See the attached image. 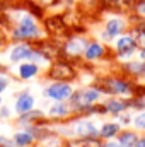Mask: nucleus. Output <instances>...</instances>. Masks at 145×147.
Masks as SVG:
<instances>
[{"instance_id": "nucleus-27", "label": "nucleus", "mask_w": 145, "mask_h": 147, "mask_svg": "<svg viewBox=\"0 0 145 147\" xmlns=\"http://www.w3.org/2000/svg\"><path fill=\"white\" fill-rule=\"evenodd\" d=\"M0 144H2V146H12V144H10L7 139H3V137H0Z\"/></svg>"}, {"instance_id": "nucleus-15", "label": "nucleus", "mask_w": 145, "mask_h": 147, "mask_svg": "<svg viewBox=\"0 0 145 147\" xmlns=\"http://www.w3.org/2000/svg\"><path fill=\"white\" fill-rule=\"evenodd\" d=\"M119 144L123 147H132L137 144V137H135V134H130V132H126V134H123V135H119Z\"/></svg>"}, {"instance_id": "nucleus-1", "label": "nucleus", "mask_w": 145, "mask_h": 147, "mask_svg": "<svg viewBox=\"0 0 145 147\" xmlns=\"http://www.w3.org/2000/svg\"><path fill=\"white\" fill-rule=\"evenodd\" d=\"M36 33H38V26H36V22H34V19L29 17V16H24L21 19V22H19L14 36L15 38H29V36H34Z\"/></svg>"}, {"instance_id": "nucleus-10", "label": "nucleus", "mask_w": 145, "mask_h": 147, "mask_svg": "<svg viewBox=\"0 0 145 147\" xmlns=\"http://www.w3.org/2000/svg\"><path fill=\"white\" fill-rule=\"evenodd\" d=\"M133 50V39L130 36H123L118 39V51L121 53H128Z\"/></svg>"}, {"instance_id": "nucleus-22", "label": "nucleus", "mask_w": 145, "mask_h": 147, "mask_svg": "<svg viewBox=\"0 0 145 147\" xmlns=\"http://www.w3.org/2000/svg\"><path fill=\"white\" fill-rule=\"evenodd\" d=\"M133 123H135V127H137V128L145 130V111H144V113H140V115L133 120Z\"/></svg>"}, {"instance_id": "nucleus-4", "label": "nucleus", "mask_w": 145, "mask_h": 147, "mask_svg": "<svg viewBox=\"0 0 145 147\" xmlns=\"http://www.w3.org/2000/svg\"><path fill=\"white\" fill-rule=\"evenodd\" d=\"M33 57H34L33 50L26 45H19L10 51V60L12 62H21V60H26V58H33Z\"/></svg>"}, {"instance_id": "nucleus-7", "label": "nucleus", "mask_w": 145, "mask_h": 147, "mask_svg": "<svg viewBox=\"0 0 145 147\" xmlns=\"http://www.w3.org/2000/svg\"><path fill=\"white\" fill-rule=\"evenodd\" d=\"M50 75L53 79H70V77H73V70L68 65H55Z\"/></svg>"}, {"instance_id": "nucleus-24", "label": "nucleus", "mask_w": 145, "mask_h": 147, "mask_svg": "<svg viewBox=\"0 0 145 147\" xmlns=\"http://www.w3.org/2000/svg\"><path fill=\"white\" fill-rule=\"evenodd\" d=\"M7 41V36H5V33L2 31V28H0V45H3Z\"/></svg>"}, {"instance_id": "nucleus-20", "label": "nucleus", "mask_w": 145, "mask_h": 147, "mask_svg": "<svg viewBox=\"0 0 145 147\" xmlns=\"http://www.w3.org/2000/svg\"><path fill=\"white\" fill-rule=\"evenodd\" d=\"M50 113L55 115V116H63V115L68 113V110H67V106H63V105H55V106L50 108Z\"/></svg>"}, {"instance_id": "nucleus-5", "label": "nucleus", "mask_w": 145, "mask_h": 147, "mask_svg": "<svg viewBox=\"0 0 145 147\" xmlns=\"http://www.w3.org/2000/svg\"><path fill=\"white\" fill-rule=\"evenodd\" d=\"M73 132L80 137H94L97 134L96 127L91 123V121H77L75 127H73Z\"/></svg>"}, {"instance_id": "nucleus-9", "label": "nucleus", "mask_w": 145, "mask_h": 147, "mask_svg": "<svg viewBox=\"0 0 145 147\" xmlns=\"http://www.w3.org/2000/svg\"><path fill=\"white\" fill-rule=\"evenodd\" d=\"M36 72H38V67L34 63H22V65L19 67V75H21L22 79H29V77L36 75Z\"/></svg>"}, {"instance_id": "nucleus-6", "label": "nucleus", "mask_w": 145, "mask_h": 147, "mask_svg": "<svg viewBox=\"0 0 145 147\" xmlns=\"http://www.w3.org/2000/svg\"><path fill=\"white\" fill-rule=\"evenodd\" d=\"M33 105H34V99H33V96L31 94H22L19 99H17V103H15V110L17 113H26V111H29L33 108Z\"/></svg>"}, {"instance_id": "nucleus-29", "label": "nucleus", "mask_w": 145, "mask_h": 147, "mask_svg": "<svg viewBox=\"0 0 145 147\" xmlns=\"http://www.w3.org/2000/svg\"><path fill=\"white\" fill-rule=\"evenodd\" d=\"M0 103H2V99H0Z\"/></svg>"}, {"instance_id": "nucleus-3", "label": "nucleus", "mask_w": 145, "mask_h": 147, "mask_svg": "<svg viewBox=\"0 0 145 147\" xmlns=\"http://www.w3.org/2000/svg\"><path fill=\"white\" fill-rule=\"evenodd\" d=\"M97 98H99V91L97 89H84V91H80V92H77L73 96L72 101L77 106H89L94 101H97Z\"/></svg>"}, {"instance_id": "nucleus-18", "label": "nucleus", "mask_w": 145, "mask_h": 147, "mask_svg": "<svg viewBox=\"0 0 145 147\" xmlns=\"http://www.w3.org/2000/svg\"><path fill=\"white\" fill-rule=\"evenodd\" d=\"M106 110L111 111V113H121V111L125 110V103H121L118 99H113V101H109L108 105H106Z\"/></svg>"}, {"instance_id": "nucleus-21", "label": "nucleus", "mask_w": 145, "mask_h": 147, "mask_svg": "<svg viewBox=\"0 0 145 147\" xmlns=\"http://www.w3.org/2000/svg\"><path fill=\"white\" fill-rule=\"evenodd\" d=\"M104 2L109 3V5H113V7H119V9L128 7V5L132 3V0H104Z\"/></svg>"}, {"instance_id": "nucleus-28", "label": "nucleus", "mask_w": 145, "mask_h": 147, "mask_svg": "<svg viewBox=\"0 0 145 147\" xmlns=\"http://www.w3.org/2000/svg\"><path fill=\"white\" fill-rule=\"evenodd\" d=\"M140 10H142V12H144V14H145V3H144V5H142V7H140Z\"/></svg>"}, {"instance_id": "nucleus-25", "label": "nucleus", "mask_w": 145, "mask_h": 147, "mask_svg": "<svg viewBox=\"0 0 145 147\" xmlns=\"http://www.w3.org/2000/svg\"><path fill=\"white\" fill-rule=\"evenodd\" d=\"M5 87H7V80H5V79H2V77H0V92H2V91H3V89H5Z\"/></svg>"}, {"instance_id": "nucleus-2", "label": "nucleus", "mask_w": 145, "mask_h": 147, "mask_svg": "<svg viewBox=\"0 0 145 147\" xmlns=\"http://www.w3.org/2000/svg\"><path fill=\"white\" fill-rule=\"evenodd\" d=\"M44 94L51 99H56V101H63V99H68L72 96V87L68 84H53L50 87H46Z\"/></svg>"}, {"instance_id": "nucleus-11", "label": "nucleus", "mask_w": 145, "mask_h": 147, "mask_svg": "<svg viewBox=\"0 0 145 147\" xmlns=\"http://www.w3.org/2000/svg\"><path fill=\"white\" fill-rule=\"evenodd\" d=\"M103 55V46L101 45H89L87 48H85V57L89 58V60H94V58H99Z\"/></svg>"}, {"instance_id": "nucleus-23", "label": "nucleus", "mask_w": 145, "mask_h": 147, "mask_svg": "<svg viewBox=\"0 0 145 147\" xmlns=\"http://www.w3.org/2000/svg\"><path fill=\"white\" fill-rule=\"evenodd\" d=\"M103 147H123L119 142H108V144H104Z\"/></svg>"}, {"instance_id": "nucleus-14", "label": "nucleus", "mask_w": 145, "mask_h": 147, "mask_svg": "<svg viewBox=\"0 0 145 147\" xmlns=\"http://www.w3.org/2000/svg\"><path fill=\"white\" fill-rule=\"evenodd\" d=\"M109 87L113 92H118V94H126L128 92V86L121 80H109Z\"/></svg>"}, {"instance_id": "nucleus-16", "label": "nucleus", "mask_w": 145, "mask_h": 147, "mask_svg": "<svg viewBox=\"0 0 145 147\" xmlns=\"http://www.w3.org/2000/svg\"><path fill=\"white\" fill-rule=\"evenodd\" d=\"M70 147H101L99 142L96 139H91V137H85V140H77V142H72Z\"/></svg>"}, {"instance_id": "nucleus-17", "label": "nucleus", "mask_w": 145, "mask_h": 147, "mask_svg": "<svg viewBox=\"0 0 145 147\" xmlns=\"http://www.w3.org/2000/svg\"><path fill=\"white\" fill-rule=\"evenodd\" d=\"M118 130H119V127H118L116 123H106V125L101 128V134H103L104 137H113V135L118 134Z\"/></svg>"}, {"instance_id": "nucleus-8", "label": "nucleus", "mask_w": 145, "mask_h": 147, "mask_svg": "<svg viewBox=\"0 0 145 147\" xmlns=\"http://www.w3.org/2000/svg\"><path fill=\"white\" fill-rule=\"evenodd\" d=\"M123 28H125V24H123V21H119V19H111V21H108V24H106V31H108L111 36L119 34V33L123 31Z\"/></svg>"}, {"instance_id": "nucleus-19", "label": "nucleus", "mask_w": 145, "mask_h": 147, "mask_svg": "<svg viewBox=\"0 0 145 147\" xmlns=\"http://www.w3.org/2000/svg\"><path fill=\"white\" fill-rule=\"evenodd\" d=\"M82 48H84L82 41H79V43H77L75 39H72V41L68 43V46H67V51L73 55V53H80V51H82Z\"/></svg>"}, {"instance_id": "nucleus-12", "label": "nucleus", "mask_w": 145, "mask_h": 147, "mask_svg": "<svg viewBox=\"0 0 145 147\" xmlns=\"http://www.w3.org/2000/svg\"><path fill=\"white\" fill-rule=\"evenodd\" d=\"M14 140H15V146L24 147V146H29L33 142V135L28 134V132H19V134H15Z\"/></svg>"}, {"instance_id": "nucleus-26", "label": "nucleus", "mask_w": 145, "mask_h": 147, "mask_svg": "<svg viewBox=\"0 0 145 147\" xmlns=\"http://www.w3.org/2000/svg\"><path fill=\"white\" fill-rule=\"evenodd\" d=\"M135 147H145V139H140V140H137Z\"/></svg>"}, {"instance_id": "nucleus-13", "label": "nucleus", "mask_w": 145, "mask_h": 147, "mask_svg": "<svg viewBox=\"0 0 145 147\" xmlns=\"http://www.w3.org/2000/svg\"><path fill=\"white\" fill-rule=\"evenodd\" d=\"M48 29L53 31V33H60V31L65 29V24H63V21L60 17H51L48 21Z\"/></svg>"}]
</instances>
